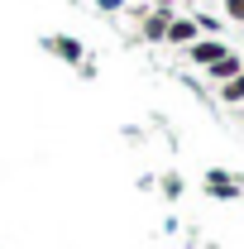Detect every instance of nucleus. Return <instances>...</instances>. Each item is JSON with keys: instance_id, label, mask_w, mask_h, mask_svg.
Instances as JSON below:
<instances>
[{"instance_id": "nucleus-4", "label": "nucleus", "mask_w": 244, "mask_h": 249, "mask_svg": "<svg viewBox=\"0 0 244 249\" xmlns=\"http://www.w3.org/2000/svg\"><path fill=\"white\" fill-rule=\"evenodd\" d=\"M240 67H244V58L235 53V48H225V53H220V58H215L211 67H206V77H211L215 87H220V82H230V77H235Z\"/></svg>"}, {"instance_id": "nucleus-8", "label": "nucleus", "mask_w": 244, "mask_h": 249, "mask_svg": "<svg viewBox=\"0 0 244 249\" xmlns=\"http://www.w3.org/2000/svg\"><path fill=\"white\" fill-rule=\"evenodd\" d=\"M225 15H230L235 24H244V0H225Z\"/></svg>"}, {"instance_id": "nucleus-9", "label": "nucleus", "mask_w": 244, "mask_h": 249, "mask_svg": "<svg viewBox=\"0 0 244 249\" xmlns=\"http://www.w3.org/2000/svg\"><path fill=\"white\" fill-rule=\"evenodd\" d=\"M163 192L168 196H182V178H163Z\"/></svg>"}, {"instance_id": "nucleus-1", "label": "nucleus", "mask_w": 244, "mask_h": 249, "mask_svg": "<svg viewBox=\"0 0 244 249\" xmlns=\"http://www.w3.org/2000/svg\"><path fill=\"white\" fill-rule=\"evenodd\" d=\"M168 19H173V0H158V10L139 15V34H144L149 43H163V34H168Z\"/></svg>"}, {"instance_id": "nucleus-3", "label": "nucleus", "mask_w": 244, "mask_h": 249, "mask_svg": "<svg viewBox=\"0 0 244 249\" xmlns=\"http://www.w3.org/2000/svg\"><path fill=\"white\" fill-rule=\"evenodd\" d=\"M220 53H225V43H220V38H206V34H201L196 43H187V58L196 62V67H211Z\"/></svg>"}, {"instance_id": "nucleus-6", "label": "nucleus", "mask_w": 244, "mask_h": 249, "mask_svg": "<svg viewBox=\"0 0 244 249\" xmlns=\"http://www.w3.org/2000/svg\"><path fill=\"white\" fill-rule=\"evenodd\" d=\"M220 101H225V106H244V67L230 82H220Z\"/></svg>"}, {"instance_id": "nucleus-2", "label": "nucleus", "mask_w": 244, "mask_h": 249, "mask_svg": "<svg viewBox=\"0 0 244 249\" xmlns=\"http://www.w3.org/2000/svg\"><path fill=\"white\" fill-rule=\"evenodd\" d=\"M201 29H196V19L192 15H173L168 19V34H163V43H173V48H187V43H196Z\"/></svg>"}, {"instance_id": "nucleus-10", "label": "nucleus", "mask_w": 244, "mask_h": 249, "mask_svg": "<svg viewBox=\"0 0 244 249\" xmlns=\"http://www.w3.org/2000/svg\"><path fill=\"white\" fill-rule=\"evenodd\" d=\"M101 10H124V0H96Z\"/></svg>"}, {"instance_id": "nucleus-7", "label": "nucleus", "mask_w": 244, "mask_h": 249, "mask_svg": "<svg viewBox=\"0 0 244 249\" xmlns=\"http://www.w3.org/2000/svg\"><path fill=\"white\" fill-rule=\"evenodd\" d=\"M48 48L62 53L67 62H82V43H77V38H48Z\"/></svg>"}, {"instance_id": "nucleus-5", "label": "nucleus", "mask_w": 244, "mask_h": 249, "mask_svg": "<svg viewBox=\"0 0 244 249\" xmlns=\"http://www.w3.org/2000/svg\"><path fill=\"white\" fill-rule=\"evenodd\" d=\"M206 192H211V196H240V182H235V178H230V173H206Z\"/></svg>"}]
</instances>
